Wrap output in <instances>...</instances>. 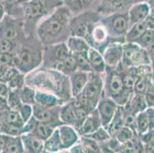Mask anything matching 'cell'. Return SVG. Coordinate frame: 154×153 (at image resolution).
Here are the masks:
<instances>
[{
    "mask_svg": "<svg viewBox=\"0 0 154 153\" xmlns=\"http://www.w3.org/2000/svg\"><path fill=\"white\" fill-rule=\"evenodd\" d=\"M26 84L35 90L55 94L65 103L72 99L69 78L54 69L39 67L26 74Z\"/></svg>",
    "mask_w": 154,
    "mask_h": 153,
    "instance_id": "cell-1",
    "label": "cell"
},
{
    "mask_svg": "<svg viewBox=\"0 0 154 153\" xmlns=\"http://www.w3.org/2000/svg\"><path fill=\"white\" fill-rule=\"evenodd\" d=\"M71 18L72 15L63 5L39 22L36 27V36L42 45L66 42L71 36L69 23Z\"/></svg>",
    "mask_w": 154,
    "mask_h": 153,
    "instance_id": "cell-2",
    "label": "cell"
},
{
    "mask_svg": "<svg viewBox=\"0 0 154 153\" xmlns=\"http://www.w3.org/2000/svg\"><path fill=\"white\" fill-rule=\"evenodd\" d=\"M43 45L36 35H27L15 52L14 66L23 74H29L42 64Z\"/></svg>",
    "mask_w": 154,
    "mask_h": 153,
    "instance_id": "cell-3",
    "label": "cell"
},
{
    "mask_svg": "<svg viewBox=\"0 0 154 153\" xmlns=\"http://www.w3.org/2000/svg\"><path fill=\"white\" fill-rule=\"evenodd\" d=\"M23 12L26 35H36L37 25L63 5V0H28L20 3Z\"/></svg>",
    "mask_w": 154,
    "mask_h": 153,
    "instance_id": "cell-4",
    "label": "cell"
},
{
    "mask_svg": "<svg viewBox=\"0 0 154 153\" xmlns=\"http://www.w3.org/2000/svg\"><path fill=\"white\" fill-rule=\"evenodd\" d=\"M102 75L103 81V96L111 98L119 106L127 104L134 93V91L124 87L121 74L115 68L106 67Z\"/></svg>",
    "mask_w": 154,
    "mask_h": 153,
    "instance_id": "cell-5",
    "label": "cell"
},
{
    "mask_svg": "<svg viewBox=\"0 0 154 153\" xmlns=\"http://www.w3.org/2000/svg\"><path fill=\"white\" fill-rule=\"evenodd\" d=\"M103 96V81L102 74L91 72L85 89L72 100L85 108L88 113L96 109L99 101Z\"/></svg>",
    "mask_w": 154,
    "mask_h": 153,
    "instance_id": "cell-6",
    "label": "cell"
},
{
    "mask_svg": "<svg viewBox=\"0 0 154 153\" xmlns=\"http://www.w3.org/2000/svg\"><path fill=\"white\" fill-rule=\"evenodd\" d=\"M100 22L108 32L110 43H125L126 35L130 28L127 11L101 15Z\"/></svg>",
    "mask_w": 154,
    "mask_h": 153,
    "instance_id": "cell-7",
    "label": "cell"
},
{
    "mask_svg": "<svg viewBox=\"0 0 154 153\" xmlns=\"http://www.w3.org/2000/svg\"><path fill=\"white\" fill-rule=\"evenodd\" d=\"M26 36L23 18L5 14L0 21V37L19 44Z\"/></svg>",
    "mask_w": 154,
    "mask_h": 153,
    "instance_id": "cell-8",
    "label": "cell"
},
{
    "mask_svg": "<svg viewBox=\"0 0 154 153\" xmlns=\"http://www.w3.org/2000/svg\"><path fill=\"white\" fill-rule=\"evenodd\" d=\"M122 62L127 67L151 65L147 50L133 42H125L123 44Z\"/></svg>",
    "mask_w": 154,
    "mask_h": 153,
    "instance_id": "cell-9",
    "label": "cell"
},
{
    "mask_svg": "<svg viewBox=\"0 0 154 153\" xmlns=\"http://www.w3.org/2000/svg\"><path fill=\"white\" fill-rule=\"evenodd\" d=\"M84 38L90 47L99 50L102 54L110 43L108 32L100 20L89 25Z\"/></svg>",
    "mask_w": 154,
    "mask_h": 153,
    "instance_id": "cell-10",
    "label": "cell"
},
{
    "mask_svg": "<svg viewBox=\"0 0 154 153\" xmlns=\"http://www.w3.org/2000/svg\"><path fill=\"white\" fill-rule=\"evenodd\" d=\"M69 54L66 42L43 46L42 64L41 67L55 69Z\"/></svg>",
    "mask_w": 154,
    "mask_h": 153,
    "instance_id": "cell-11",
    "label": "cell"
},
{
    "mask_svg": "<svg viewBox=\"0 0 154 153\" xmlns=\"http://www.w3.org/2000/svg\"><path fill=\"white\" fill-rule=\"evenodd\" d=\"M101 15L97 11H90L72 16L69 23L71 36L85 38L89 25L100 20Z\"/></svg>",
    "mask_w": 154,
    "mask_h": 153,
    "instance_id": "cell-12",
    "label": "cell"
},
{
    "mask_svg": "<svg viewBox=\"0 0 154 153\" xmlns=\"http://www.w3.org/2000/svg\"><path fill=\"white\" fill-rule=\"evenodd\" d=\"M60 108L61 106L52 108L43 107L35 103L32 106V116L39 123H48L58 127L62 125L60 120Z\"/></svg>",
    "mask_w": 154,
    "mask_h": 153,
    "instance_id": "cell-13",
    "label": "cell"
},
{
    "mask_svg": "<svg viewBox=\"0 0 154 153\" xmlns=\"http://www.w3.org/2000/svg\"><path fill=\"white\" fill-rule=\"evenodd\" d=\"M119 106L111 98L103 96L99 101L96 109L101 120L102 126L106 128L110 123L115 113H117Z\"/></svg>",
    "mask_w": 154,
    "mask_h": 153,
    "instance_id": "cell-14",
    "label": "cell"
},
{
    "mask_svg": "<svg viewBox=\"0 0 154 153\" xmlns=\"http://www.w3.org/2000/svg\"><path fill=\"white\" fill-rule=\"evenodd\" d=\"M63 5L72 16H75L90 11L97 12L100 0H63Z\"/></svg>",
    "mask_w": 154,
    "mask_h": 153,
    "instance_id": "cell-15",
    "label": "cell"
},
{
    "mask_svg": "<svg viewBox=\"0 0 154 153\" xmlns=\"http://www.w3.org/2000/svg\"><path fill=\"white\" fill-rule=\"evenodd\" d=\"M106 67L115 68L123 59V44L118 42H111L103 52Z\"/></svg>",
    "mask_w": 154,
    "mask_h": 153,
    "instance_id": "cell-16",
    "label": "cell"
},
{
    "mask_svg": "<svg viewBox=\"0 0 154 153\" xmlns=\"http://www.w3.org/2000/svg\"><path fill=\"white\" fill-rule=\"evenodd\" d=\"M63 149H69L80 142L81 136L72 126L62 124L58 127Z\"/></svg>",
    "mask_w": 154,
    "mask_h": 153,
    "instance_id": "cell-17",
    "label": "cell"
},
{
    "mask_svg": "<svg viewBox=\"0 0 154 153\" xmlns=\"http://www.w3.org/2000/svg\"><path fill=\"white\" fill-rule=\"evenodd\" d=\"M150 10V6L146 1L137 2L127 10L130 27L139 22H144Z\"/></svg>",
    "mask_w": 154,
    "mask_h": 153,
    "instance_id": "cell-18",
    "label": "cell"
},
{
    "mask_svg": "<svg viewBox=\"0 0 154 153\" xmlns=\"http://www.w3.org/2000/svg\"><path fill=\"white\" fill-rule=\"evenodd\" d=\"M101 126V120L97 109H95L87 115L83 123L77 130L81 136H85L91 134Z\"/></svg>",
    "mask_w": 154,
    "mask_h": 153,
    "instance_id": "cell-19",
    "label": "cell"
},
{
    "mask_svg": "<svg viewBox=\"0 0 154 153\" xmlns=\"http://www.w3.org/2000/svg\"><path fill=\"white\" fill-rule=\"evenodd\" d=\"M89 74L90 73L78 70L68 77L72 98L78 96L85 89L89 78Z\"/></svg>",
    "mask_w": 154,
    "mask_h": 153,
    "instance_id": "cell-20",
    "label": "cell"
},
{
    "mask_svg": "<svg viewBox=\"0 0 154 153\" xmlns=\"http://www.w3.org/2000/svg\"><path fill=\"white\" fill-rule=\"evenodd\" d=\"M60 120L62 124L74 126L76 130L80 127V121L78 120L75 108L71 102V99L61 105L60 108Z\"/></svg>",
    "mask_w": 154,
    "mask_h": 153,
    "instance_id": "cell-21",
    "label": "cell"
},
{
    "mask_svg": "<svg viewBox=\"0 0 154 153\" xmlns=\"http://www.w3.org/2000/svg\"><path fill=\"white\" fill-rule=\"evenodd\" d=\"M24 150L28 153H42L44 151V141L38 138L35 135L25 133L21 135Z\"/></svg>",
    "mask_w": 154,
    "mask_h": 153,
    "instance_id": "cell-22",
    "label": "cell"
},
{
    "mask_svg": "<svg viewBox=\"0 0 154 153\" xmlns=\"http://www.w3.org/2000/svg\"><path fill=\"white\" fill-rule=\"evenodd\" d=\"M35 103L43 106V107L52 108L55 106H61L65 103L63 99L51 93L45 92L42 90H36L35 92Z\"/></svg>",
    "mask_w": 154,
    "mask_h": 153,
    "instance_id": "cell-23",
    "label": "cell"
},
{
    "mask_svg": "<svg viewBox=\"0 0 154 153\" xmlns=\"http://www.w3.org/2000/svg\"><path fill=\"white\" fill-rule=\"evenodd\" d=\"M88 57L92 72L103 74L107 67L105 64L103 54L96 49L90 47L88 52Z\"/></svg>",
    "mask_w": 154,
    "mask_h": 153,
    "instance_id": "cell-24",
    "label": "cell"
},
{
    "mask_svg": "<svg viewBox=\"0 0 154 153\" xmlns=\"http://www.w3.org/2000/svg\"><path fill=\"white\" fill-rule=\"evenodd\" d=\"M66 44L71 54L88 52L90 49V46L84 38L70 36L66 41Z\"/></svg>",
    "mask_w": 154,
    "mask_h": 153,
    "instance_id": "cell-25",
    "label": "cell"
},
{
    "mask_svg": "<svg viewBox=\"0 0 154 153\" xmlns=\"http://www.w3.org/2000/svg\"><path fill=\"white\" fill-rule=\"evenodd\" d=\"M125 126L124 125V115L122 106H119L117 113H115L113 118L106 127L107 132L112 138L115 136L116 134Z\"/></svg>",
    "mask_w": 154,
    "mask_h": 153,
    "instance_id": "cell-26",
    "label": "cell"
},
{
    "mask_svg": "<svg viewBox=\"0 0 154 153\" xmlns=\"http://www.w3.org/2000/svg\"><path fill=\"white\" fill-rule=\"evenodd\" d=\"M5 144L2 153H20L24 150L23 144L20 136H5Z\"/></svg>",
    "mask_w": 154,
    "mask_h": 153,
    "instance_id": "cell-27",
    "label": "cell"
},
{
    "mask_svg": "<svg viewBox=\"0 0 154 153\" xmlns=\"http://www.w3.org/2000/svg\"><path fill=\"white\" fill-rule=\"evenodd\" d=\"M44 149L51 153H57L63 149L58 128H56L52 134L44 142Z\"/></svg>",
    "mask_w": 154,
    "mask_h": 153,
    "instance_id": "cell-28",
    "label": "cell"
},
{
    "mask_svg": "<svg viewBox=\"0 0 154 153\" xmlns=\"http://www.w3.org/2000/svg\"><path fill=\"white\" fill-rule=\"evenodd\" d=\"M127 105L134 115L140 113V112L145 111L146 108L148 107L143 95L135 93H134L132 96H131Z\"/></svg>",
    "mask_w": 154,
    "mask_h": 153,
    "instance_id": "cell-29",
    "label": "cell"
},
{
    "mask_svg": "<svg viewBox=\"0 0 154 153\" xmlns=\"http://www.w3.org/2000/svg\"><path fill=\"white\" fill-rule=\"evenodd\" d=\"M54 70L59 71L61 74L68 76V77L78 71V67H77L76 61H75L74 56L70 53L68 57L64 59V61H61Z\"/></svg>",
    "mask_w": 154,
    "mask_h": 153,
    "instance_id": "cell-30",
    "label": "cell"
},
{
    "mask_svg": "<svg viewBox=\"0 0 154 153\" xmlns=\"http://www.w3.org/2000/svg\"><path fill=\"white\" fill-rule=\"evenodd\" d=\"M140 75L139 67H130L121 74L124 85L126 88L132 90L134 88V84L137 81L138 76Z\"/></svg>",
    "mask_w": 154,
    "mask_h": 153,
    "instance_id": "cell-31",
    "label": "cell"
},
{
    "mask_svg": "<svg viewBox=\"0 0 154 153\" xmlns=\"http://www.w3.org/2000/svg\"><path fill=\"white\" fill-rule=\"evenodd\" d=\"M147 29V26L146 25L145 22H141L131 25V27L129 28L127 35H126L125 42H133L134 43Z\"/></svg>",
    "mask_w": 154,
    "mask_h": 153,
    "instance_id": "cell-32",
    "label": "cell"
},
{
    "mask_svg": "<svg viewBox=\"0 0 154 153\" xmlns=\"http://www.w3.org/2000/svg\"><path fill=\"white\" fill-rule=\"evenodd\" d=\"M0 5L3 6L5 13L8 15L23 18L22 5L17 0H0Z\"/></svg>",
    "mask_w": 154,
    "mask_h": 153,
    "instance_id": "cell-33",
    "label": "cell"
},
{
    "mask_svg": "<svg viewBox=\"0 0 154 153\" xmlns=\"http://www.w3.org/2000/svg\"><path fill=\"white\" fill-rule=\"evenodd\" d=\"M56 128H58V127H56L51 124L38 122L35 126V128L34 131L32 132V133L35 135L38 138L45 142L52 134Z\"/></svg>",
    "mask_w": 154,
    "mask_h": 153,
    "instance_id": "cell-34",
    "label": "cell"
},
{
    "mask_svg": "<svg viewBox=\"0 0 154 153\" xmlns=\"http://www.w3.org/2000/svg\"><path fill=\"white\" fill-rule=\"evenodd\" d=\"M35 92L36 90L34 88L26 84L19 91V96L21 102L25 104L33 106L35 103Z\"/></svg>",
    "mask_w": 154,
    "mask_h": 153,
    "instance_id": "cell-35",
    "label": "cell"
},
{
    "mask_svg": "<svg viewBox=\"0 0 154 153\" xmlns=\"http://www.w3.org/2000/svg\"><path fill=\"white\" fill-rule=\"evenodd\" d=\"M136 133L139 136L149 131V124L145 111L140 112L135 115Z\"/></svg>",
    "mask_w": 154,
    "mask_h": 153,
    "instance_id": "cell-36",
    "label": "cell"
},
{
    "mask_svg": "<svg viewBox=\"0 0 154 153\" xmlns=\"http://www.w3.org/2000/svg\"><path fill=\"white\" fill-rule=\"evenodd\" d=\"M88 52L79 53V54H72V55L74 56L75 59L78 71L91 73L92 72V71L91 68L90 63H89V61H88Z\"/></svg>",
    "mask_w": 154,
    "mask_h": 153,
    "instance_id": "cell-37",
    "label": "cell"
},
{
    "mask_svg": "<svg viewBox=\"0 0 154 153\" xmlns=\"http://www.w3.org/2000/svg\"><path fill=\"white\" fill-rule=\"evenodd\" d=\"M85 137L94 140V142L98 143V144L105 142L108 141V140H110L112 138L108 132H107V129L104 128L103 126L100 127L98 130H97L96 131L92 133L91 134L85 136Z\"/></svg>",
    "mask_w": 154,
    "mask_h": 153,
    "instance_id": "cell-38",
    "label": "cell"
},
{
    "mask_svg": "<svg viewBox=\"0 0 154 153\" xmlns=\"http://www.w3.org/2000/svg\"><path fill=\"white\" fill-rule=\"evenodd\" d=\"M80 142L83 148L84 153H101L98 143L91 139L85 136H81Z\"/></svg>",
    "mask_w": 154,
    "mask_h": 153,
    "instance_id": "cell-39",
    "label": "cell"
},
{
    "mask_svg": "<svg viewBox=\"0 0 154 153\" xmlns=\"http://www.w3.org/2000/svg\"><path fill=\"white\" fill-rule=\"evenodd\" d=\"M3 123L14 125V126H19V127L22 128V126H23L25 123H24L23 120L22 119L20 114H19V112H18L17 110L9 109V111L7 112L6 115H5V120H4ZM3 123H2V124H3Z\"/></svg>",
    "mask_w": 154,
    "mask_h": 153,
    "instance_id": "cell-40",
    "label": "cell"
},
{
    "mask_svg": "<svg viewBox=\"0 0 154 153\" xmlns=\"http://www.w3.org/2000/svg\"><path fill=\"white\" fill-rule=\"evenodd\" d=\"M137 136L134 131H133L131 128H129L127 126H124L118 133L116 134V136L113 138L115 139L117 142L120 144H125L127 142L132 140L134 137Z\"/></svg>",
    "mask_w": 154,
    "mask_h": 153,
    "instance_id": "cell-41",
    "label": "cell"
},
{
    "mask_svg": "<svg viewBox=\"0 0 154 153\" xmlns=\"http://www.w3.org/2000/svg\"><path fill=\"white\" fill-rule=\"evenodd\" d=\"M134 43L138 44L143 48L147 49L149 46L152 45L154 43V30L147 29Z\"/></svg>",
    "mask_w": 154,
    "mask_h": 153,
    "instance_id": "cell-42",
    "label": "cell"
},
{
    "mask_svg": "<svg viewBox=\"0 0 154 153\" xmlns=\"http://www.w3.org/2000/svg\"><path fill=\"white\" fill-rule=\"evenodd\" d=\"M22 129L14 125L3 123L0 126V133L9 136H20L22 135Z\"/></svg>",
    "mask_w": 154,
    "mask_h": 153,
    "instance_id": "cell-43",
    "label": "cell"
},
{
    "mask_svg": "<svg viewBox=\"0 0 154 153\" xmlns=\"http://www.w3.org/2000/svg\"><path fill=\"white\" fill-rule=\"evenodd\" d=\"M19 44L0 37V52H9L15 54Z\"/></svg>",
    "mask_w": 154,
    "mask_h": 153,
    "instance_id": "cell-44",
    "label": "cell"
},
{
    "mask_svg": "<svg viewBox=\"0 0 154 153\" xmlns=\"http://www.w3.org/2000/svg\"><path fill=\"white\" fill-rule=\"evenodd\" d=\"M15 110L19 112L24 123L28 121L32 116V106H31V105L25 104V103H22Z\"/></svg>",
    "mask_w": 154,
    "mask_h": 153,
    "instance_id": "cell-45",
    "label": "cell"
},
{
    "mask_svg": "<svg viewBox=\"0 0 154 153\" xmlns=\"http://www.w3.org/2000/svg\"><path fill=\"white\" fill-rule=\"evenodd\" d=\"M145 97L146 102L147 103L148 107H153L154 106V84L152 81L148 85L143 94Z\"/></svg>",
    "mask_w": 154,
    "mask_h": 153,
    "instance_id": "cell-46",
    "label": "cell"
},
{
    "mask_svg": "<svg viewBox=\"0 0 154 153\" xmlns=\"http://www.w3.org/2000/svg\"><path fill=\"white\" fill-rule=\"evenodd\" d=\"M15 54L13 53L0 52V64L6 66H14Z\"/></svg>",
    "mask_w": 154,
    "mask_h": 153,
    "instance_id": "cell-47",
    "label": "cell"
},
{
    "mask_svg": "<svg viewBox=\"0 0 154 153\" xmlns=\"http://www.w3.org/2000/svg\"><path fill=\"white\" fill-rule=\"evenodd\" d=\"M37 120L33 116H32L28 121H26V123H24L22 129V135L25 134V133H32V132L34 131L35 128V126L37 124Z\"/></svg>",
    "mask_w": 154,
    "mask_h": 153,
    "instance_id": "cell-48",
    "label": "cell"
},
{
    "mask_svg": "<svg viewBox=\"0 0 154 153\" xmlns=\"http://www.w3.org/2000/svg\"><path fill=\"white\" fill-rule=\"evenodd\" d=\"M146 116L147 118L149 130L154 129V107H147L145 110Z\"/></svg>",
    "mask_w": 154,
    "mask_h": 153,
    "instance_id": "cell-49",
    "label": "cell"
},
{
    "mask_svg": "<svg viewBox=\"0 0 154 153\" xmlns=\"http://www.w3.org/2000/svg\"><path fill=\"white\" fill-rule=\"evenodd\" d=\"M148 29L154 30V8H150L149 14L144 20Z\"/></svg>",
    "mask_w": 154,
    "mask_h": 153,
    "instance_id": "cell-50",
    "label": "cell"
},
{
    "mask_svg": "<svg viewBox=\"0 0 154 153\" xmlns=\"http://www.w3.org/2000/svg\"><path fill=\"white\" fill-rule=\"evenodd\" d=\"M9 93V88L5 83L0 82V96L7 99Z\"/></svg>",
    "mask_w": 154,
    "mask_h": 153,
    "instance_id": "cell-51",
    "label": "cell"
},
{
    "mask_svg": "<svg viewBox=\"0 0 154 153\" xmlns=\"http://www.w3.org/2000/svg\"><path fill=\"white\" fill-rule=\"evenodd\" d=\"M9 109L10 108H9V106L8 105L0 106V126L4 123L5 115H6L7 112L9 111Z\"/></svg>",
    "mask_w": 154,
    "mask_h": 153,
    "instance_id": "cell-52",
    "label": "cell"
},
{
    "mask_svg": "<svg viewBox=\"0 0 154 153\" xmlns=\"http://www.w3.org/2000/svg\"><path fill=\"white\" fill-rule=\"evenodd\" d=\"M68 150H69L70 153H84L83 148H82V145L80 142L75 144L74 146H72Z\"/></svg>",
    "mask_w": 154,
    "mask_h": 153,
    "instance_id": "cell-53",
    "label": "cell"
},
{
    "mask_svg": "<svg viewBox=\"0 0 154 153\" xmlns=\"http://www.w3.org/2000/svg\"><path fill=\"white\" fill-rule=\"evenodd\" d=\"M147 52L149 54V58H150L151 61V65L154 66V43L152 44V45L149 46L147 49Z\"/></svg>",
    "mask_w": 154,
    "mask_h": 153,
    "instance_id": "cell-54",
    "label": "cell"
},
{
    "mask_svg": "<svg viewBox=\"0 0 154 153\" xmlns=\"http://www.w3.org/2000/svg\"><path fill=\"white\" fill-rule=\"evenodd\" d=\"M4 144H5V137H4V135L0 133V153L2 152Z\"/></svg>",
    "mask_w": 154,
    "mask_h": 153,
    "instance_id": "cell-55",
    "label": "cell"
},
{
    "mask_svg": "<svg viewBox=\"0 0 154 153\" xmlns=\"http://www.w3.org/2000/svg\"><path fill=\"white\" fill-rule=\"evenodd\" d=\"M5 8H3L2 5H0V21L2 20V19L4 17V15H5Z\"/></svg>",
    "mask_w": 154,
    "mask_h": 153,
    "instance_id": "cell-56",
    "label": "cell"
},
{
    "mask_svg": "<svg viewBox=\"0 0 154 153\" xmlns=\"http://www.w3.org/2000/svg\"><path fill=\"white\" fill-rule=\"evenodd\" d=\"M2 105H8L7 99L2 97V96H0V106H2Z\"/></svg>",
    "mask_w": 154,
    "mask_h": 153,
    "instance_id": "cell-57",
    "label": "cell"
},
{
    "mask_svg": "<svg viewBox=\"0 0 154 153\" xmlns=\"http://www.w3.org/2000/svg\"><path fill=\"white\" fill-rule=\"evenodd\" d=\"M146 2H148L150 8H154V0H146Z\"/></svg>",
    "mask_w": 154,
    "mask_h": 153,
    "instance_id": "cell-58",
    "label": "cell"
},
{
    "mask_svg": "<svg viewBox=\"0 0 154 153\" xmlns=\"http://www.w3.org/2000/svg\"><path fill=\"white\" fill-rule=\"evenodd\" d=\"M152 75H151V81L152 84H154V66H152Z\"/></svg>",
    "mask_w": 154,
    "mask_h": 153,
    "instance_id": "cell-59",
    "label": "cell"
},
{
    "mask_svg": "<svg viewBox=\"0 0 154 153\" xmlns=\"http://www.w3.org/2000/svg\"><path fill=\"white\" fill-rule=\"evenodd\" d=\"M57 153H70V151H69V150H68V149H62V150H61V151H58V152H57Z\"/></svg>",
    "mask_w": 154,
    "mask_h": 153,
    "instance_id": "cell-60",
    "label": "cell"
},
{
    "mask_svg": "<svg viewBox=\"0 0 154 153\" xmlns=\"http://www.w3.org/2000/svg\"><path fill=\"white\" fill-rule=\"evenodd\" d=\"M17 1H18V2H19V3H22V2H26V1H28V0H17Z\"/></svg>",
    "mask_w": 154,
    "mask_h": 153,
    "instance_id": "cell-61",
    "label": "cell"
},
{
    "mask_svg": "<svg viewBox=\"0 0 154 153\" xmlns=\"http://www.w3.org/2000/svg\"><path fill=\"white\" fill-rule=\"evenodd\" d=\"M20 153H28V152H26V151H25V150H23V151H22V152H20Z\"/></svg>",
    "mask_w": 154,
    "mask_h": 153,
    "instance_id": "cell-62",
    "label": "cell"
},
{
    "mask_svg": "<svg viewBox=\"0 0 154 153\" xmlns=\"http://www.w3.org/2000/svg\"><path fill=\"white\" fill-rule=\"evenodd\" d=\"M42 153H51V152H48V151H45V150H44V151H43Z\"/></svg>",
    "mask_w": 154,
    "mask_h": 153,
    "instance_id": "cell-63",
    "label": "cell"
},
{
    "mask_svg": "<svg viewBox=\"0 0 154 153\" xmlns=\"http://www.w3.org/2000/svg\"><path fill=\"white\" fill-rule=\"evenodd\" d=\"M153 107H154V106H153Z\"/></svg>",
    "mask_w": 154,
    "mask_h": 153,
    "instance_id": "cell-64",
    "label": "cell"
}]
</instances>
